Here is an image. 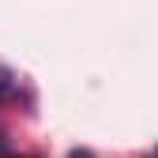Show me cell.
<instances>
[{
	"instance_id": "6da1fadb",
	"label": "cell",
	"mask_w": 158,
	"mask_h": 158,
	"mask_svg": "<svg viewBox=\"0 0 158 158\" xmlns=\"http://www.w3.org/2000/svg\"><path fill=\"white\" fill-rule=\"evenodd\" d=\"M4 94H11V75L0 68V98H4Z\"/></svg>"
},
{
	"instance_id": "7a4b0ae2",
	"label": "cell",
	"mask_w": 158,
	"mask_h": 158,
	"mask_svg": "<svg viewBox=\"0 0 158 158\" xmlns=\"http://www.w3.org/2000/svg\"><path fill=\"white\" fill-rule=\"evenodd\" d=\"M68 158H94V154H90V151H72Z\"/></svg>"
},
{
	"instance_id": "3957f363",
	"label": "cell",
	"mask_w": 158,
	"mask_h": 158,
	"mask_svg": "<svg viewBox=\"0 0 158 158\" xmlns=\"http://www.w3.org/2000/svg\"><path fill=\"white\" fill-rule=\"evenodd\" d=\"M4 158H15V154H4Z\"/></svg>"
}]
</instances>
